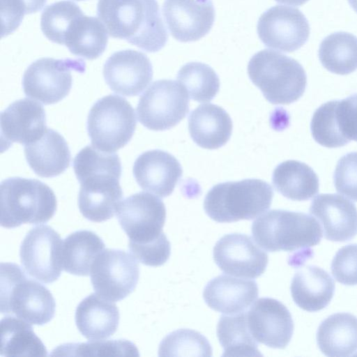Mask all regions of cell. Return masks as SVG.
Masks as SVG:
<instances>
[{
    "label": "cell",
    "mask_w": 357,
    "mask_h": 357,
    "mask_svg": "<svg viewBox=\"0 0 357 357\" xmlns=\"http://www.w3.org/2000/svg\"><path fill=\"white\" fill-rule=\"evenodd\" d=\"M97 15L111 37L147 52L160 50L167 42L156 0H98Z\"/></svg>",
    "instance_id": "6da1fadb"
},
{
    "label": "cell",
    "mask_w": 357,
    "mask_h": 357,
    "mask_svg": "<svg viewBox=\"0 0 357 357\" xmlns=\"http://www.w3.org/2000/svg\"><path fill=\"white\" fill-rule=\"evenodd\" d=\"M0 307L3 314L42 326L54 317L56 303L49 289L27 278L17 264L1 263Z\"/></svg>",
    "instance_id": "7a4b0ae2"
},
{
    "label": "cell",
    "mask_w": 357,
    "mask_h": 357,
    "mask_svg": "<svg viewBox=\"0 0 357 357\" xmlns=\"http://www.w3.org/2000/svg\"><path fill=\"white\" fill-rule=\"evenodd\" d=\"M273 195L272 187L260 179L225 182L208 192L204 208L218 222L252 220L269 208Z\"/></svg>",
    "instance_id": "3957f363"
},
{
    "label": "cell",
    "mask_w": 357,
    "mask_h": 357,
    "mask_svg": "<svg viewBox=\"0 0 357 357\" xmlns=\"http://www.w3.org/2000/svg\"><path fill=\"white\" fill-rule=\"evenodd\" d=\"M248 73L265 98L274 105L296 102L307 84L305 71L297 61L271 50L255 54L248 63Z\"/></svg>",
    "instance_id": "277c9868"
},
{
    "label": "cell",
    "mask_w": 357,
    "mask_h": 357,
    "mask_svg": "<svg viewBox=\"0 0 357 357\" xmlns=\"http://www.w3.org/2000/svg\"><path fill=\"white\" fill-rule=\"evenodd\" d=\"M255 241L268 252L303 251L321 241L319 223L301 212L273 209L256 219L252 225Z\"/></svg>",
    "instance_id": "5b68a950"
},
{
    "label": "cell",
    "mask_w": 357,
    "mask_h": 357,
    "mask_svg": "<svg viewBox=\"0 0 357 357\" xmlns=\"http://www.w3.org/2000/svg\"><path fill=\"white\" fill-rule=\"evenodd\" d=\"M1 225L42 224L54 215L57 202L53 190L37 179L11 177L0 185Z\"/></svg>",
    "instance_id": "8992f818"
},
{
    "label": "cell",
    "mask_w": 357,
    "mask_h": 357,
    "mask_svg": "<svg viewBox=\"0 0 357 357\" xmlns=\"http://www.w3.org/2000/svg\"><path fill=\"white\" fill-rule=\"evenodd\" d=\"M133 107L123 97L108 95L97 100L87 118V131L93 147L114 152L126 145L135 132Z\"/></svg>",
    "instance_id": "52a82bcc"
},
{
    "label": "cell",
    "mask_w": 357,
    "mask_h": 357,
    "mask_svg": "<svg viewBox=\"0 0 357 357\" xmlns=\"http://www.w3.org/2000/svg\"><path fill=\"white\" fill-rule=\"evenodd\" d=\"M116 218L129 238V248L168 240L162 231L165 206L153 195L141 192L127 197L119 204Z\"/></svg>",
    "instance_id": "ba28073f"
},
{
    "label": "cell",
    "mask_w": 357,
    "mask_h": 357,
    "mask_svg": "<svg viewBox=\"0 0 357 357\" xmlns=\"http://www.w3.org/2000/svg\"><path fill=\"white\" fill-rule=\"evenodd\" d=\"M189 112V98L184 86L174 80L154 82L141 96L137 106L139 121L155 131L169 130Z\"/></svg>",
    "instance_id": "9c48e42d"
},
{
    "label": "cell",
    "mask_w": 357,
    "mask_h": 357,
    "mask_svg": "<svg viewBox=\"0 0 357 357\" xmlns=\"http://www.w3.org/2000/svg\"><path fill=\"white\" fill-rule=\"evenodd\" d=\"M85 68V62L82 59H38L31 63L24 73V92L26 96L45 105L56 103L70 91L71 72L84 73Z\"/></svg>",
    "instance_id": "30bf717a"
},
{
    "label": "cell",
    "mask_w": 357,
    "mask_h": 357,
    "mask_svg": "<svg viewBox=\"0 0 357 357\" xmlns=\"http://www.w3.org/2000/svg\"><path fill=\"white\" fill-rule=\"evenodd\" d=\"M139 276V265L133 255L109 248L98 255L90 272L96 293L114 302L124 299L134 291Z\"/></svg>",
    "instance_id": "8fae6325"
},
{
    "label": "cell",
    "mask_w": 357,
    "mask_h": 357,
    "mask_svg": "<svg viewBox=\"0 0 357 357\" xmlns=\"http://www.w3.org/2000/svg\"><path fill=\"white\" fill-rule=\"evenodd\" d=\"M63 240L48 225L32 228L24 238L20 250L21 264L26 273L46 284L61 275Z\"/></svg>",
    "instance_id": "7c38bea8"
},
{
    "label": "cell",
    "mask_w": 357,
    "mask_h": 357,
    "mask_svg": "<svg viewBox=\"0 0 357 357\" xmlns=\"http://www.w3.org/2000/svg\"><path fill=\"white\" fill-rule=\"evenodd\" d=\"M307 20L298 8L277 5L259 17L257 33L270 48L292 52L301 48L310 36Z\"/></svg>",
    "instance_id": "4fadbf2b"
},
{
    "label": "cell",
    "mask_w": 357,
    "mask_h": 357,
    "mask_svg": "<svg viewBox=\"0 0 357 357\" xmlns=\"http://www.w3.org/2000/svg\"><path fill=\"white\" fill-rule=\"evenodd\" d=\"M213 259L225 273L247 278L261 275L268 262L267 253L250 236L238 233L225 235L217 241Z\"/></svg>",
    "instance_id": "5bb4252c"
},
{
    "label": "cell",
    "mask_w": 357,
    "mask_h": 357,
    "mask_svg": "<svg viewBox=\"0 0 357 357\" xmlns=\"http://www.w3.org/2000/svg\"><path fill=\"white\" fill-rule=\"evenodd\" d=\"M247 322L253 337L274 349H284L294 333V321L289 310L272 298L258 299L246 312Z\"/></svg>",
    "instance_id": "9a60e30c"
},
{
    "label": "cell",
    "mask_w": 357,
    "mask_h": 357,
    "mask_svg": "<svg viewBox=\"0 0 357 357\" xmlns=\"http://www.w3.org/2000/svg\"><path fill=\"white\" fill-rule=\"evenodd\" d=\"M105 82L114 93L126 96L140 94L153 78L152 64L146 54L133 50L112 54L103 66Z\"/></svg>",
    "instance_id": "2e32d148"
},
{
    "label": "cell",
    "mask_w": 357,
    "mask_h": 357,
    "mask_svg": "<svg viewBox=\"0 0 357 357\" xmlns=\"http://www.w3.org/2000/svg\"><path fill=\"white\" fill-rule=\"evenodd\" d=\"M162 13L171 35L183 43L206 36L215 20L211 0H165Z\"/></svg>",
    "instance_id": "e0dca14e"
},
{
    "label": "cell",
    "mask_w": 357,
    "mask_h": 357,
    "mask_svg": "<svg viewBox=\"0 0 357 357\" xmlns=\"http://www.w3.org/2000/svg\"><path fill=\"white\" fill-rule=\"evenodd\" d=\"M2 147L13 143L26 145L46 130V114L41 104L29 98L15 100L0 115Z\"/></svg>",
    "instance_id": "ac0fdd59"
},
{
    "label": "cell",
    "mask_w": 357,
    "mask_h": 357,
    "mask_svg": "<svg viewBox=\"0 0 357 357\" xmlns=\"http://www.w3.org/2000/svg\"><path fill=\"white\" fill-rule=\"evenodd\" d=\"M132 172L135 181L144 190L160 197L169 196L182 176L178 160L168 152L147 151L135 160Z\"/></svg>",
    "instance_id": "d6986e66"
},
{
    "label": "cell",
    "mask_w": 357,
    "mask_h": 357,
    "mask_svg": "<svg viewBox=\"0 0 357 357\" xmlns=\"http://www.w3.org/2000/svg\"><path fill=\"white\" fill-rule=\"evenodd\" d=\"M310 213L319 220L328 240L343 242L357 234V208L341 195H317L311 203Z\"/></svg>",
    "instance_id": "ffe728a7"
},
{
    "label": "cell",
    "mask_w": 357,
    "mask_h": 357,
    "mask_svg": "<svg viewBox=\"0 0 357 357\" xmlns=\"http://www.w3.org/2000/svg\"><path fill=\"white\" fill-rule=\"evenodd\" d=\"M255 281L225 274L218 275L206 285L203 298L211 309L226 314L244 312L257 298Z\"/></svg>",
    "instance_id": "44dd1931"
},
{
    "label": "cell",
    "mask_w": 357,
    "mask_h": 357,
    "mask_svg": "<svg viewBox=\"0 0 357 357\" xmlns=\"http://www.w3.org/2000/svg\"><path fill=\"white\" fill-rule=\"evenodd\" d=\"M24 155L36 174L52 178L69 167L70 151L68 145L57 131L47 128L36 140L24 146Z\"/></svg>",
    "instance_id": "7402d4cb"
},
{
    "label": "cell",
    "mask_w": 357,
    "mask_h": 357,
    "mask_svg": "<svg viewBox=\"0 0 357 357\" xmlns=\"http://www.w3.org/2000/svg\"><path fill=\"white\" fill-rule=\"evenodd\" d=\"M119 311L115 303L96 293L84 298L75 311V324L80 333L94 341L112 335L119 323Z\"/></svg>",
    "instance_id": "603a6c76"
},
{
    "label": "cell",
    "mask_w": 357,
    "mask_h": 357,
    "mask_svg": "<svg viewBox=\"0 0 357 357\" xmlns=\"http://www.w3.org/2000/svg\"><path fill=\"white\" fill-rule=\"evenodd\" d=\"M232 121L221 107L208 103L196 107L188 117V130L199 146L217 149L224 146L232 132Z\"/></svg>",
    "instance_id": "cb8c5ba5"
},
{
    "label": "cell",
    "mask_w": 357,
    "mask_h": 357,
    "mask_svg": "<svg viewBox=\"0 0 357 357\" xmlns=\"http://www.w3.org/2000/svg\"><path fill=\"white\" fill-rule=\"evenodd\" d=\"M290 289L292 298L299 307L317 312L329 304L334 294L335 283L326 271L309 265L295 273Z\"/></svg>",
    "instance_id": "d4e9b609"
},
{
    "label": "cell",
    "mask_w": 357,
    "mask_h": 357,
    "mask_svg": "<svg viewBox=\"0 0 357 357\" xmlns=\"http://www.w3.org/2000/svg\"><path fill=\"white\" fill-rule=\"evenodd\" d=\"M321 351L327 356H349L357 351V317L341 312L324 319L317 332Z\"/></svg>",
    "instance_id": "484cf974"
},
{
    "label": "cell",
    "mask_w": 357,
    "mask_h": 357,
    "mask_svg": "<svg viewBox=\"0 0 357 357\" xmlns=\"http://www.w3.org/2000/svg\"><path fill=\"white\" fill-rule=\"evenodd\" d=\"M107 30L98 18L77 15L69 24L63 45L74 55L93 60L102 54L108 41Z\"/></svg>",
    "instance_id": "4316f807"
},
{
    "label": "cell",
    "mask_w": 357,
    "mask_h": 357,
    "mask_svg": "<svg viewBox=\"0 0 357 357\" xmlns=\"http://www.w3.org/2000/svg\"><path fill=\"white\" fill-rule=\"evenodd\" d=\"M275 190L287 199L305 201L319 192L317 174L307 164L297 160H287L279 164L273 173Z\"/></svg>",
    "instance_id": "83f0119b"
},
{
    "label": "cell",
    "mask_w": 357,
    "mask_h": 357,
    "mask_svg": "<svg viewBox=\"0 0 357 357\" xmlns=\"http://www.w3.org/2000/svg\"><path fill=\"white\" fill-rule=\"evenodd\" d=\"M73 165L80 184L119 182L121 175V163L117 154L102 152L89 145L79 151Z\"/></svg>",
    "instance_id": "f1b7e54d"
},
{
    "label": "cell",
    "mask_w": 357,
    "mask_h": 357,
    "mask_svg": "<svg viewBox=\"0 0 357 357\" xmlns=\"http://www.w3.org/2000/svg\"><path fill=\"white\" fill-rule=\"evenodd\" d=\"M105 247L102 238L91 231L70 234L63 241V269L75 275H89L94 260Z\"/></svg>",
    "instance_id": "f546056e"
},
{
    "label": "cell",
    "mask_w": 357,
    "mask_h": 357,
    "mask_svg": "<svg viewBox=\"0 0 357 357\" xmlns=\"http://www.w3.org/2000/svg\"><path fill=\"white\" fill-rule=\"evenodd\" d=\"M1 356H46L47 351L31 324L13 316L1 320Z\"/></svg>",
    "instance_id": "4dcf8cb0"
},
{
    "label": "cell",
    "mask_w": 357,
    "mask_h": 357,
    "mask_svg": "<svg viewBox=\"0 0 357 357\" xmlns=\"http://www.w3.org/2000/svg\"><path fill=\"white\" fill-rule=\"evenodd\" d=\"M217 336L224 349L222 356H262L250 331L245 312L222 315L218 323Z\"/></svg>",
    "instance_id": "1f68e13d"
},
{
    "label": "cell",
    "mask_w": 357,
    "mask_h": 357,
    "mask_svg": "<svg viewBox=\"0 0 357 357\" xmlns=\"http://www.w3.org/2000/svg\"><path fill=\"white\" fill-rule=\"evenodd\" d=\"M319 59L328 71L341 75L357 70V37L338 31L327 36L320 43Z\"/></svg>",
    "instance_id": "d6a6232c"
},
{
    "label": "cell",
    "mask_w": 357,
    "mask_h": 357,
    "mask_svg": "<svg viewBox=\"0 0 357 357\" xmlns=\"http://www.w3.org/2000/svg\"><path fill=\"white\" fill-rule=\"evenodd\" d=\"M123 195L119 183L100 188L80 186L78 196L79 211L90 221H106L116 213Z\"/></svg>",
    "instance_id": "836d02e7"
},
{
    "label": "cell",
    "mask_w": 357,
    "mask_h": 357,
    "mask_svg": "<svg viewBox=\"0 0 357 357\" xmlns=\"http://www.w3.org/2000/svg\"><path fill=\"white\" fill-rule=\"evenodd\" d=\"M177 80L186 89L189 97L199 102L211 101L220 89V80L214 70L200 62L183 66L177 74Z\"/></svg>",
    "instance_id": "e575fe53"
},
{
    "label": "cell",
    "mask_w": 357,
    "mask_h": 357,
    "mask_svg": "<svg viewBox=\"0 0 357 357\" xmlns=\"http://www.w3.org/2000/svg\"><path fill=\"white\" fill-rule=\"evenodd\" d=\"M159 356H211L212 348L201 333L178 329L168 334L160 342Z\"/></svg>",
    "instance_id": "d590c367"
},
{
    "label": "cell",
    "mask_w": 357,
    "mask_h": 357,
    "mask_svg": "<svg viewBox=\"0 0 357 357\" xmlns=\"http://www.w3.org/2000/svg\"><path fill=\"white\" fill-rule=\"evenodd\" d=\"M82 10L74 2L61 1L47 6L43 11L40 28L50 41L63 45L68 26Z\"/></svg>",
    "instance_id": "8d00e7d4"
},
{
    "label": "cell",
    "mask_w": 357,
    "mask_h": 357,
    "mask_svg": "<svg viewBox=\"0 0 357 357\" xmlns=\"http://www.w3.org/2000/svg\"><path fill=\"white\" fill-rule=\"evenodd\" d=\"M335 100L328 101L313 114L310 128L314 139L328 148L343 146L349 142L340 133L335 116Z\"/></svg>",
    "instance_id": "74e56055"
},
{
    "label": "cell",
    "mask_w": 357,
    "mask_h": 357,
    "mask_svg": "<svg viewBox=\"0 0 357 357\" xmlns=\"http://www.w3.org/2000/svg\"><path fill=\"white\" fill-rule=\"evenodd\" d=\"M69 356H139L138 349L126 340H94L86 343L63 344L54 351Z\"/></svg>",
    "instance_id": "f35d334b"
},
{
    "label": "cell",
    "mask_w": 357,
    "mask_h": 357,
    "mask_svg": "<svg viewBox=\"0 0 357 357\" xmlns=\"http://www.w3.org/2000/svg\"><path fill=\"white\" fill-rule=\"evenodd\" d=\"M46 2L47 0H1V36L13 32L21 24L24 15L39 11Z\"/></svg>",
    "instance_id": "ab89813d"
},
{
    "label": "cell",
    "mask_w": 357,
    "mask_h": 357,
    "mask_svg": "<svg viewBox=\"0 0 357 357\" xmlns=\"http://www.w3.org/2000/svg\"><path fill=\"white\" fill-rule=\"evenodd\" d=\"M333 181L340 194L357 202V152L340 158L334 172Z\"/></svg>",
    "instance_id": "60d3db41"
},
{
    "label": "cell",
    "mask_w": 357,
    "mask_h": 357,
    "mask_svg": "<svg viewBox=\"0 0 357 357\" xmlns=\"http://www.w3.org/2000/svg\"><path fill=\"white\" fill-rule=\"evenodd\" d=\"M331 272L341 284H357V244L345 245L337 252L331 263Z\"/></svg>",
    "instance_id": "b9f144b4"
},
{
    "label": "cell",
    "mask_w": 357,
    "mask_h": 357,
    "mask_svg": "<svg viewBox=\"0 0 357 357\" xmlns=\"http://www.w3.org/2000/svg\"><path fill=\"white\" fill-rule=\"evenodd\" d=\"M335 116L342 135L349 142H357V93L335 100Z\"/></svg>",
    "instance_id": "7bdbcfd3"
},
{
    "label": "cell",
    "mask_w": 357,
    "mask_h": 357,
    "mask_svg": "<svg viewBox=\"0 0 357 357\" xmlns=\"http://www.w3.org/2000/svg\"><path fill=\"white\" fill-rule=\"evenodd\" d=\"M275 1L291 6H299L305 3L309 0H275Z\"/></svg>",
    "instance_id": "ee69618b"
},
{
    "label": "cell",
    "mask_w": 357,
    "mask_h": 357,
    "mask_svg": "<svg viewBox=\"0 0 357 357\" xmlns=\"http://www.w3.org/2000/svg\"><path fill=\"white\" fill-rule=\"evenodd\" d=\"M348 2L354 10L357 13V0H348Z\"/></svg>",
    "instance_id": "f6af8a7d"
},
{
    "label": "cell",
    "mask_w": 357,
    "mask_h": 357,
    "mask_svg": "<svg viewBox=\"0 0 357 357\" xmlns=\"http://www.w3.org/2000/svg\"><path fill=\"white\" fill-rule=\"evenodd\" d=\"M77 1H81V0H77Z\"/></svg>",
    "instance_id": "bcb514c9"
}]
</instances>
